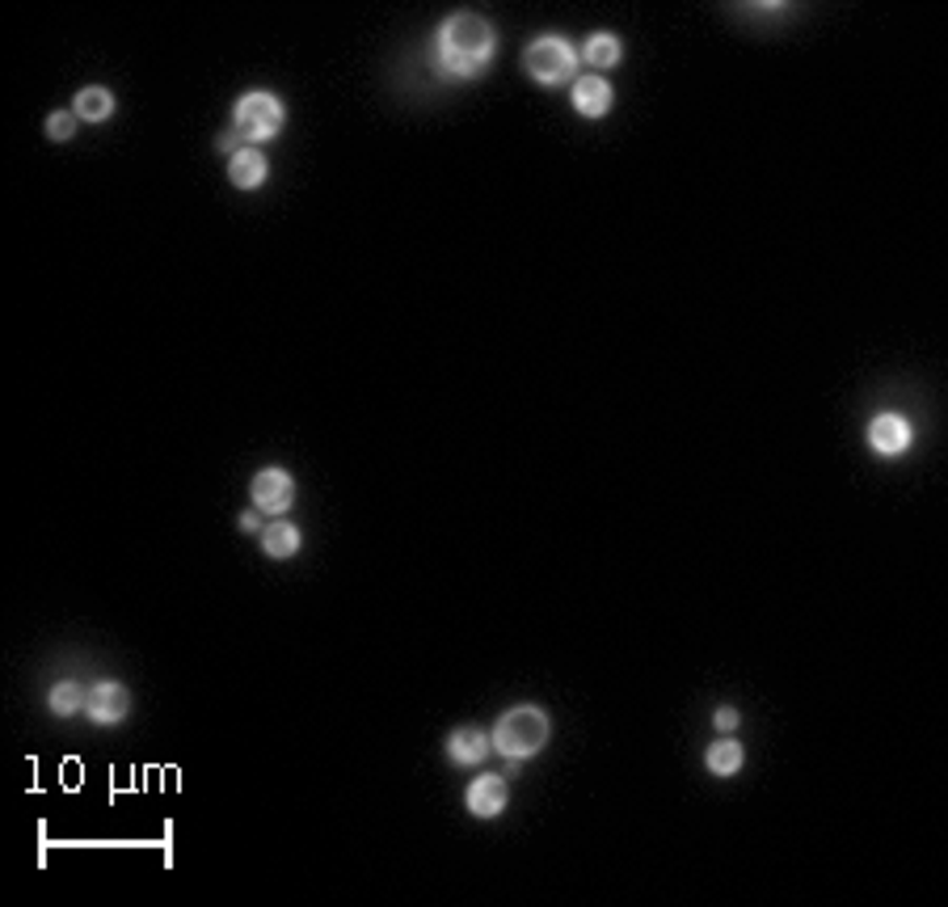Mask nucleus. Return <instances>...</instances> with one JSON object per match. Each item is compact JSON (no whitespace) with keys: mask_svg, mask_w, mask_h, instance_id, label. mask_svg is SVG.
<instances>
[{"mask_svg":"<svg viewBox=\"0 0 948 907\" xmlns=\"http://www.w3.org/2000/svg\"><path fill=\"white\" fill-rule=\"evenodd\" d=\"M523 72L536 85H544V89L573 85V76H578V47L569 38H561V34H539L523 51Z\"/></svg>","mask_w":948,"mask_h":907,"instance_id":"3","label":"nucleus"},{"mask_svg":"<svg viewBox=\"0 0 948 907\" xmlns=\"http://www.w3.org/2000/svg\"><path fill=\"white\" fill-rule=\"evenodd\" d=\"M85 697L89 688H81L76 680H56L51 692H47V710L56 717H72V713H85Z\"/></svg>","mask_w":948,"mask_h":907,"instance_id":"16","label":"nucleus"},{"mask_svg":"<svg viewBox=\"0 0 948 907\" xmlns=\"http://www.w3.org/2000/svg\"><path fill=\"white\" fill-rule=\"evenodd\" d=\"M236 523H241V532H257V536H262V528H266V523H262V511H257V507H253V511H245V516L236 519Z\"/></svg>","mask_w":948,"mask_h":907,"instance_id":"20","label":"nucleus"},{"mask_svg":"<svg viewBox=\"0 0 948 907\" xmlns=\"http://www.w3.org/2000/svg\"><path fill=\"white\" fill-rule=\"evenodd\" d=\"M216 148L228 153V157H236V153H241V135H236V131H220V135H216Z\"/></svg>","mask_w":948,"mask_h":907,"instance_id":"19","label":"nucleus"},{"mask_svg":"<svg viewBox=\"0 0 948 907\" xmlns=\"http://www.w3.org/2000/svg\"><path fill=\"white\" fill-rule=\"evenodd\" d=\"M270 178V161L257 148H241L236 157H228V182L236 191H262Z\"/></svg>","mask_w":948,"mask_h":907,"instance_id":"11","label":"nucleus"},{"mask_svg":"<svg viewBox=\"0 0 948 907\" xmlns=\"http://www.w3.org/2000/svg\"><path fill=\"white\" fill-rule=\"evenodd\" d=\"M713 726H717L721 735H733V730L742 726V713L733 710V705H717V710H713Z\"/></svg>","mask_w":948,"mask_h":907,"instance_id":"18","label":"nucleus"},{"mask_svg":"<svg viewBox=\"0 0 948 907\" xmlns=\"http://www.w3.org/2000/svg\"><path fill=\"white\" fill-rule=\"evenodd\" d=\"M250 498L262 516H270V519L283 516V511H291V503H295V477H291L287 469H279V464H270V469L253 473Z\"/></svg>","mask_w":948,"mask_h":907,"instance_id":"6","label":"nucleus"},{"mask_svg":"<svg viewBox=\"0 0 948 907\" xmlns=\"http://www.w3.org/2000/svg\"><path fill=\"white\" fill-rule=\"evenodd\" d=\"M569 101H573V110H578L582 119H603V114L611 110V101H616V89H611L603 76H573Z\"/></svg>","mask_w":948,"mask_h":907,"instance_id":"9","label":"nucleus"},{"mask_svg":"<svg viewBox=\"0 0 948 907\" xmlns=\"http://www.w3.org/2000/svg\"><path fill=\"white\" fill-rule=\"evenodd\" d=\"M114 94L106 89V85H85L76 101H72V114L81 119V123H110L114 119Z\"/></svg>","mask_w":948,"mask_h":907,"instance_id":"12","label":"nucleus"},{"mask_svg":"<svg viewBox=\"0 0 948 907\" xmlns=\"http://www.w3.org/2000/svg\"><path fill=\"white\" fill-rule=\"evenodd\" d=\"M864 439H868V448L882 456V460H898V456H907V448L915 444V426H911V419H907V414L882 410V414H873V419H868Z\"/></svg>","mask_w":948,"mask_h":907,"instance_id":"5","label":"nucleus"},{"mask_svg":"<svg viewBox=\"0 0 948 907\" xmlns=\"http://www.w3.org/2000/svg\"><path fill=\"white\" fill-rule=\"evenodd\" d=\"M126 713H131V692L119 680H97L89 684V697H85V717L94 726H119Z\"/></svg>","mask_w":948,"mask_h":907,"instance_id":"7","label":"nucleus"},{"mask_svg":"<svg viewBox=\"0 0 948 907\" xmlns=\"http://www.w3.org/2000/svg\"><path fill=\"white\" fill-rule=\"evenodd\" d=\"M300 545H304V532H300L295 523H266V528H262V553L275 557V561L295 557Z\"/></svg>","mask_w":948,"mask_h":907,"instance_id":"14","label":"nucleus"},{"mask_svg":"<svg viewBox=\"0 0 948 907\" xmlns=\"http://www.w3.org/2000/svg\"><path fill=\"white\" fill-rule=\"evenodd\" d=\"M287 128V106L270 89H250L232 106V131L250 144H266Z\"/></svg>","mask_w":948,"mask_h":907,"instance_id":"4","label":"nucleus"},{"mask_svg":"<svg viewBox=\"0 0 948 907\" xmlns=\"http://www.w3.org/2000/svg\"><path fill=\"white\" fill-rule=\"evenodd\" d=\"M578 56H582L591 68H616L620 60H624V43H620L611 31H595L591 38H586V47H582Z\"/></svg>","mask_w":948,"mask_h":907,"instance_id":"15","label":"nucleus"},{"mask_svg":"<svg viewBox=\"0 0 948 907\" xmlns=\"http://www.w3.org/2000/svg\"><path fill=\"white\" fill-rule=\"evenodd\" d=\"M489 751H494V739H489L481 726H455L451 739H447V760H451L455 769H473Z\"/></svg>","mask_w":948,"mask_h":907,"instance_id":"10","label":"nucleus"},{"mask_svg":"<svg viewBox=\"0 0 948 907\" xmlns=\"http://www.w3.org/2000/svg\"><path fill=\"white\" fill-rule=\"evenodd\" d=\"M494 751L502 760H532L552 739V722L539 705H514L494 722Z\"/></svg>","mask_w":948,"mask_h":907,"instance_id":"2","label":"nucleus"},{"mask_svg":"<svg viewBox=\"0 0 948 907\" xmlns=\"http://www.w3.org/2000/svg\"><path fill=\"white\" fill-rule=\"evenodd\" d=\"M498 56V31L481 13H451L435 31V68L451 81L485 76Z\"/></svg>","mask_w":948,"mask_h":907,"instance_id":"1","label":"nucleus"},{"mask_svg":"<svg viewBox=\"0 0 948 907\" xmlns=\"http://www.w3.org/2000/svg\"><path fill=\"white\" fill-rule=\"evenodd\" d=\"M742 764H746V747L738 743V739H717V743H708L704 751V769L713 773V777H733V773H742Z\"/></svg>","mask_w":948,"mask_h":907,"instance_id":"13","label":"nucleus"},{"mask_svg":"<svg viewBox=\"0 0 948 907\" xmlns=\"http://www.w3.org/2000/svg\"><path fill=\"white\" fill-rule=\"evenodd\" d=\"M506 802H510V789H506V781L498 777V773H481V777L464 789V807H469V814H476V819H498L506 810Z\"/></svg>","mask_w":948,"mask_h":907,"instance_id":"8","label":"nucleus"},{"mask_svg":"<svg viewBox=\"0 0 948 907\" xmlns=\"http://www.w3.org/2000/svg\"><path fill=\"white\" fill-rule=\"evenodd\" d=\"M76 123H81V119H76L72 110H51V114H47V135H51L56 144H63V140L76 135Z\"/></svg>","mask_w":948,"mask_h":907,"instance_id":"17","label":"nucleus"}]
</instances>
